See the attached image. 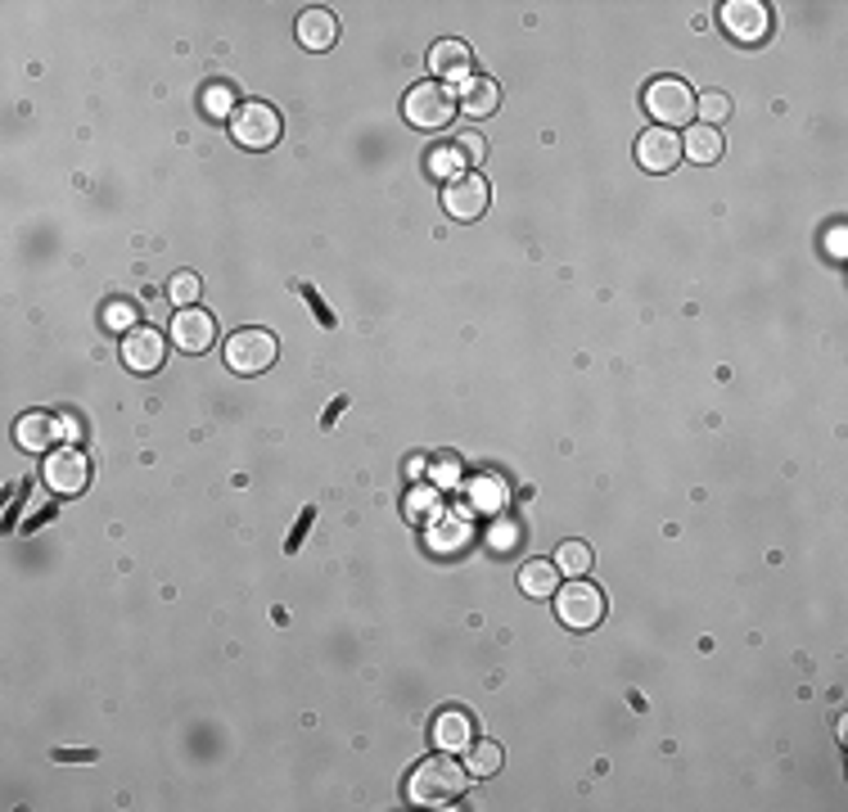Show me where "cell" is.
<instances>
[{
    "label": "cell",
    "instance_id": "6da1fadb",
    "mask_svg": "<svg viewBox=\"0 0 848 812\" xmlns=\"http://www.w3.org/2000/svg\"><path fill=\"white\" fill-rule=\"evenodd\" d=\"M465 790H470V772H465V763L447 759V754L424 759V763L411 772V780H407V799L420 803V808H451Z\"/></svg>",
    "mask_w": 848,
    "mask_h": 812
},
{
    "label": "cell",
    "instance_id": "7a4b0ae2",
    "mask_svg": "<svg viewBox=\"0 0 848 812\" xmlns=\"http://www.w3.org/2000/svg\"><path fill=\"white\" fill-rule=\"evenodd\" d=\"M457 109H461V100L447 82H415L407 90V100H402L407 123L420 127V132H442L451 117H457Z\"/></svg>",
    "mask_w": 848,
    "mask_h": 812
},
{
    "label": "cell",
    "instance_id": "3957f363",
    "mask_svg": "<svg viewBox=\"0 0 848 812\" xmlns=\"http://www.w3.org/2000/svg\"><path fill=\"white\" fill-rule=\"evenodd\" d=\"M556 614H560L564 627L587 632L604 619V591L587 578H569V583L556 587Z\"/></svg>",
    "mask_w": 848,
    "mask_h": 812
},
{
    "label": "cell",
    "instance_id": "277c9868",
    "mask_svg": "<svg viewBox=\"0 0 848 812\" xmlns=\"http://www.w3.org/2000/svg\"><path fill=\"white\" fill-rule=\"evenodd\" d=\"M280 132H285L280 113L271 104H262V100H245L230 117V140L239 149H271L280 140Z\"/></svg>",
    "mask_w": 848,
    "mask_h": 812
},
{
    "label": "cell",
    "instance_id": "5b68a950",
    "mask_svg": "<svg viewBox=\"0 0 848 812\" xmlns=\"http://www.w3.org/2000/svg\"><path fill=\"white\" fill-rule=\"evenodd\" d=\"M276 357H280V343L271 329H235L226 339V366L239 375H262L276 366Z\"/></svg>",
    "mask_w": 848,
    "mask_h": 812
},
{
    "label": "cell",
    "instance_id": "8992f818",
    "mask_svg": "<svg viewBox=\"0 0 848 812\" xmlns=\"http://www.w3.org/2000/svg\"><path fill=\"white\" fill-rule=\"evenodd\" d=\"M646 113L654 117L659 127H682V123H690L695 117V90L686 86V82H677V77H659V82H650L646 86Z\"/></svg>",
    "mask_w": 848,
    "mask_h": 812
},
{
    "label": "cell",
    "instance_id": "52a82bcc",
    "mask_svg": "<svg viewBox=\"0 0 848 812\" xmlns=\"http://www.w3.org/2000/svg\"><path fill=\"white\" fill-rule=\"evenodd\" d=\"M68 434H77V420L54 415V411H27L14 425V438L23 451H54V442H68Z\"/></svg>",
    "mask_w": 848,
    "mask_h": 812
},
{
    "label": "cell",
    "instance_id": "ba28073f",
    "mask_svg": "<svg viewBox=\"0 0 848 812\" xmlns=\"http://www.w3.org/2000/svg\"><path fill=\"white\" fill-rule=\"evenodd\" d=\"M46 484H50V492H59V497H77V492H86V484H90V461H86V451L82 447H54L50 457H46Z\"/></svg>",
    "mask_w": 848,
    "mask_h": 812
},
{
    "label": "cell",
    "instance_id": "9c48e42d",
    "mask_svg": "<svg viewBox=\"0 0 848 812\" xmlns=\"http://www.w3.org/2000/svg\"><path fill=\"white\" fill-rule=\"evenodd\" d=\"M488 180H483L478 172H461L457 180H447L442 186V208H447V217H457V222H474L488 213Z\"/></svg>",
    "mask_w": 848,
    "mask_h": 812
},
{
    "label": "cell",
    "instance_id": "30bf717a",
    "mask_svg": "<svg viewBox=\"0 0 848 812\" xmlns=\"http://www.w3.org/2000/svg\"><path fill=\"white\" fill-rule=\"evenodd\" d=\"M123 361H127V371L136 375H154L163 371V361H167V335L154 325H136L123 335Z\"/></svg>",
    "mask_w": 848,
    "mask_h": 812
},
{
    "label": "cell",
    "instance_id": "8fae6325",
    "mask_svg": "<svg viewBox=\"0 0 848 812\" xmlns=\"http://www.w3.org/2000/svg\"><path fill=\"white\" fill-rule=\"evenodd\" d=\"M636 163H641L646 172H654V176L673 172L682 163V140H677V132H669V127L641 132V140H636Z\"/></svg>",
    "mask_w": 848,
    "mask_h": 812
},
{
    "label": "cell",
    "instance_id": "7c38bea8",
    "mask_svg": "<svg viewBox=\"0 0 848 812\" xmlns=\"http://www.w3.org/2000/svg\"><path fill=\"white\" fill-rule=\"evenodd\" d=\"M172 343L180 352H208L217 343V321H212L203 308H176L172 316Z\"/></svg>",
    "mask_w": 848,
    "mask_h": 812
},
{
    "label": "cell",
    "instance_id": "4fadbf2b",
    "mask_svg": "<svg viewBox=\"0 0 848 812\" xmlns=\"http://www.w3.org/2000/svg\"><path fill=\"white\" fill-rule=\"evenodd\" d=\"M722 23H726L732 37L759 41V37H768L772 14H768V5H759V0H732V5H722Z\"/></svg>",
    "mask_w": 848,
    "mask_h": 812
},
{
    "label": "cell",
    "instance_id": "5bb4252c",
    "mask_svg": "<svg viewBox=\"0 0 848 812\" xmlns=\"http://www.w3.org/2000/svg\"><path fill=\"white\" fill-rule=\"evenodd\" d=\"M434 740H438L442 754H461V749H470L474 745V722H470V713H461V709L438 713L434 717Z\"/></svg>",
    "mask_w": 848,
    "mask_h": 812
},
{
    "label": "cell",
    "instance_id": "9a60e30c",
    "mask_svg": "<svg viewBox=\"0 0 848 812\" xmlns=\"http://www.w3.org/2000/svg\"><path fill=\"white\" fill-rule=\"evenodd\" d=\"M339 41V18L329 10H302L298 14V46L308 50H329Z\"/></svg>",
    "mask_w": 848,
    "mask_h": 812
},
{
    "label": "cell",
    "instance_id": "2e32d148",
    "mask_svg": "<svg viewBox=\"0 0 848 812\" xmlns=\"http://www.w3.org/2000/svg\"><path fill=\"white\" fill-rule=\"evenodd\" d=\"M470 64H474V50L465 46V41H438L434 50H429V68H434V77H451V82H465L470 77Z\"/></svg>",
    "mask_w": 848,
    "mask_h": 812
},
{
    "label": "cell",
    "instance_id": "e0dca14e",
    "mask_svg": "<svg viewBox=\"0 0 848 812\" xmlns=\"http://www.w3.org/2000/svg\"><path fill=\"white\" fill-rule=\"evenodd\" d=\"M457 100H461V113L465 117H492L497 104H501V86L492 77H465Z\"/></svg>",
    "mask_w": 848,
    "mask_h": 812
},
{
    "label": "cell",
    "instance_id": "ac0fdd59",
    "mask_svg": "<svg viewBox=\"0 0 848 812\" xmlns=\"http://www.w3.org/2000/svg\"><path fill=\"white\" fill-rule=\"evenodd\" d=\"M556 587H560V569H556L551 560H528V564L520 569V591H524V596L547 600V596H556Z\"/></svg>",
    "mask_w": 848,
    "mask_h": 812
},
{
    "label": "cell",
    "instance_id": "d6986e66",
    "mask_svg": "<svg viewBox=\"0 0 848 812\" xmlns=\"http://www.w3.org/2000/svg\"><path fill=\"white\" fill-rule=\"evenodd\" d=\"M682 159H690V163H718L722 159V132L718 127H690L686 132V140H682Z\"/></svg>",
    "mask_w": 848,
    "mask_h": 812
},
{
    "label": "cell",
    "instance_id": "ffe728a7",
    "mask_svg": "<svg viewBox=\"0 0 848 812\" xmlns=\"http://www.w3.org/2000/svg\"><path fill=\"white\" fill-rule=\"evenodd\" d=\"M501 745L497 740H474L470 749H465V772H470V780L474 776H497L501 772Z\"/></svg>",
    "mask_w": 848,
    "mask_h": 812
},
{
    "label": "cell",
    "instance_id": "44dd1931",
    "mask_svg": "<svg viewBox=\"0 0 848 812\" xmlns=\"http://www.w3.org/2000/svg\"><path fill=\"white\" fill-rule=\"evenodd\" d=\"M556 569H560V574H569V578H583L591 569V547H587V541H564L560 555H556Z\"/></svg>",
    "mask_w": 848,
    "mask_h": 812
},
{
    "label": "cell",
    "instance_id": "7402d4cb",
    "mask_svg": "<svg viewBox=\"0 0 848 812\" xmlns=\"http://www.w3.org/2000/svg\"><path fill=\"white\" fill-rule=\"evenodd\" d=\"M695 113L704 117V127H718L732 117V96L726 90H704V96H695Z\"/></svg>",
    "mask_w": 848,
    "mask_h": 812
},
{
    "label": "cell",
    "instance_id": "603a6c76",
    "mask_svg": "<svg viewBox=\"0 0 848 812\" xmlns=\"http://www.w3.org/2000/svg\"><path fill=\"white\" fill-rule=\"evenodd\" d=\"M203 109L212 113V117H226V123H230V117H235V86L230 82H217V86H208L203 90Z\"/></svg>",
    "mask_w": 848,
    "mask_h": 812
},
{
    "label": "cell",
    "instance_id": "cb8c5ba5",
    "mask_svg": "<svg viewBox=\"0 0 848 812\" xmlns=\"http://www.w3.org/2000/svg\"><path fill=\"white\" fill-rule=\"evenodd\" d=\"M429 176H438L442 186H447V180H457L461 176V149L457 145L434 149V154H429Z\"/></svg>",
    "mask_w": 848,
    "mask_h": 812
},
{
    "label": "cell",
    "instance_id": "d4e9b609",
    "mask_svg": "<svg viewBox=\"0 0 848 812\" xmlns=\"http://www.w3.org/2000/svg\"><path fill=\"white\" fill-rule=\"evenodd\" d=\"M199 276H195V271H176V276L167 280V298H172V303L176 308H195V298H199Z\"/></svg>",
    "mask_w": 848,
    "mask_h": 812
},
{
    "label": "cell",
    "instance_id": "484cf974",
    "mask_svg": "<svg viewBox=\"0 0 848 812\" xmlns=\"http://www.w3.org/2000/svg\"><path fill=\"white\" fill-rule=\"evenodd\" d=\"M457 149H461V159H465V163H474V167H478L483 159H488V140H483L478 132H461V136H457Z\"/></svg>",
    "mask_w": 848,
    "mask_h": 812
},
{
    "label": "cell",
    "instance_id": "4316f807",
    "mask_svg": "<svg viewBox=\"0 0 848 812\" xmlns=\"http://www.w3.org/2000/svg\"><path fill=\"white\" fill-rule=\"evenodd\" d=\"M438 484H442V488L457 484V457H442V465H438Z\"/></svg>",
    "mask_w": 848,
    "mask_h": 812
}]
</instances>
